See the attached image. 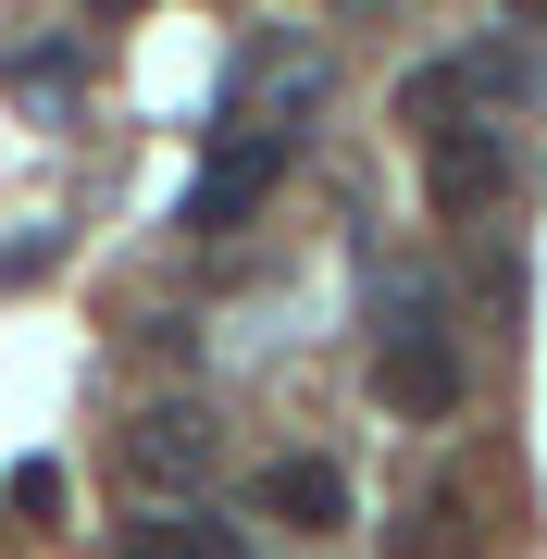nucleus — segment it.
Wrapping results in <instances>:
<instances>
[{"label": "nucleus", "mask_w": 547, "mask_h": 559, "mask_svg": "<svg viewBox=\"0 0 547 559\" xmlns=\"http://www.w3.org/2000/svg\"><path fill=\"white\" fill-rule=\"evenodd\" d=\"M373 399L399 411V423H448L473 399V373H461V348H448V323H385L373 336Z\"/></svg>", "instance_id": "f03ea898"}, {"label": "nucleus", "mask_w": 547, "mask_h": 559, "mask_svg": "<svg viewBox=\"0 0 547 559\" xmlns=\"http://www.w3.org/2000/svg\"><path fill=\"white\" fill-rule=\"evenodd\" d=\"M87 75H100V62H87L75 38H13V50H0V87H13L25 112H75Z\"/></svg>", "instance_id": "6e6552de"}, {"label": "nucleus", "mask_w": 547, "mask_h": 559, "mask_svg": "<svg viewBox=\"0 0 547 559\" xmlns=\"http://www.w3.org/2000/svg\"><path fill=\"white\" fill-rule=\"evenodd\" d=\"M510 25H547V0H510Z\"/></svg>", "instance_id": "f8f14e48"}, {"label": "nucleus", "mask_w": 547, "mask_h": 559, "mask_svg": "<svg viewBox=\"0 0 547 559\" xmlns=\"http://www.w3.org/2000/svg\"><path fill=\"white\" fill-rule=\"evenodd\" d=\"M212 460H224V436H212V411H187V399H163V411H138V423H124V473H138V485H163V498H200V485H212Z\"/></svg>", "instance_id": "39448f33"}, {"label": "nucleus", "mask_w": 547, "mask_h": 559, "mask_svg": "<svg viewBox=\"0 0 547 559\" xmlns=\"http://www.w3.org/2000/svg\"><path fill=\"white\" fill-rule=\"evenodd\" d=\"M336 100V50L311 38V25H249L237 50V138H286L299 150V124Z\"/></svg>", "instance_id": "f257e3e1"}, {"label": "nucleus", "mask_w": 547, "mask_h": 559, "mask_svg": "<svg viewBox=\"0 0 547 559\" xmlns=\"http://www.w3.org/2000/svg\"><path fill=\"white\" fill-rule=\"evenodd\" d=\"M262 510L299 522V535H336V522H348V473H336V460H274V473H262Z\"/></svg>", "instance_id": "1a4fd4ad"}, {"label": "nucleus", "mask_w": 547, "mask_h": 559, "mask_svg": "<svg viewBox=\"0 0 547 559\" xmlns=\"http://www.w3.org/2000/svg\"><path fill=\"white\" fill-rule=\"evenodd\" d=\"M510 187H523V150H510L498 124H436V150H424V200H436V224H486Z\"/></svg>", "instance_id": "7ed1b4c3"}, {"label": "nucleus", "mask_w": 547, "mask_h": 559, "mask_svg": "<svg viewBox=\"0 0 547 559\" xmlns=\"http://www.w3.org/2000/svg\"><path fill=\"white\" fill-rule=\"evenodd\" d=\"M274 175H286V138H224L200 175H187L175 224H187V237H224V224H249V212L274 200Z\"/></svg>", "instance_id": "20e7f679"}, {"label": "nucleus", "mask_w": 547, "mask_h": 559, "mask_svg": "<svg viewBox=\"0 0 547 559\" xmlns=\"http://www.w3.org/2000/svg\"><path fill=\"white\" fill-rule=\"evenodd\" d=\"M385 559H486V535H473V510H461V498H424L399 535H385Z\"/></svg>", "instance_id": "9d476101"}, {"label": "nucleus", "mask_w": 547, "mask_h": 559, "mask_svg": "<svg viewBox=\"0 0 547 559\" xmlns=\"http://www.w3.org/2000/svg\"><path fill=\"white\" fill-rule=\"evenodd\" d=\"M436 87H448V124H486V112H523L535 100V62H523V38H486V50L436 62Z\"/></svg>", "instance_id": "423d86ee"}, {"label": "nucleus", "mask_w": 547, "mask_h": 559, "mask_svg": "<svg viewBox=\"0 0 547 559\" xmlns=\"http://www.w3.org/2000/svg\"><path fill=\"white\" fill-rule=\"evenodd\" d=\"M112 559H249V535H237V522H212L200 498H163V510L124 522V547H112Z\"/></svg>", "instance_id": "0eeeda50"}, {"label": "nucleus", "mask_w": 547, "mask_h": 559, "mask_svg": "<svg viewBox=\"0 0 547 559\" xmlns=\"http://www.w3.org/2000/svg\"><path fill=\"white\" fill-rule=\"evenodd\" d=\"M0 498H13V522H62V460H13Z\"/></svg>", "instance_id": "9b49d317"}]
</instances>
